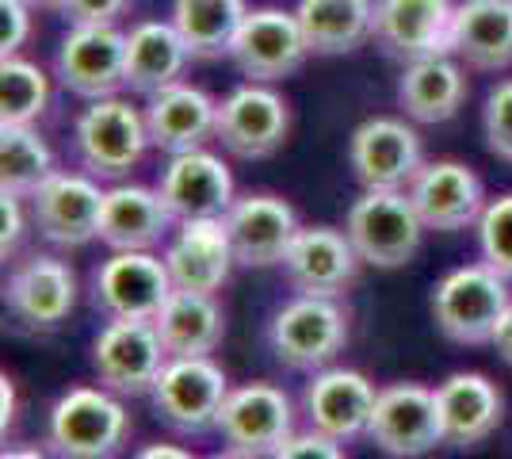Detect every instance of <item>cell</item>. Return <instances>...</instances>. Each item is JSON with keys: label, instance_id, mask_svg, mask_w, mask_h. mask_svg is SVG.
I'll return each instance as SVG.
<instances>
[{"label": "cell", "instance_id": "1", "mask_svg": "<svg viewBox=\"0 0 512 459\" xmlns=\"http://www.w3.org/2000/svg\"><path fill=\"white\" fill-rule=\"evenodd\" d=\"M146 146H153L146 111H138L123 96L88 100V108L77 115L73 150L81 169L96 180H123L134 173L146 157Z\"/></svg>", "mask_w": 512, "mask_h": 459}, {"label": "cell", "instance_id": "2", "mask_svg": "<svg viewBox=\"0 0 512 459\" xmlns=\"http://www.w3.org/2000/svg\"><path fill=\"white\" fill-rule=\"evenodd\" d=\"M130 433V417L119 398L96 387L62 394L46 421V444L58 459H115Z\"/></svg>", "mask_w": 512, "mask_h": 459}, {"label": "cell", "instance_id": "3", "mask_svg": "<svg viewBox=\"0 0 512 459\" xmlns=\"http://www.w3.org/2000/svg\"><path fill=\"white\" fill-rule=\"evenodd\" d=\"M509 280L490 264H467L448 272L432 291V318L455 345H493V333L509 310Z\"/></svg>", "mask_w": 512, "mask_h": 459}, {"label": "cell", "instance_id": "4", "mask_svg": "<svg viewBox=\"0 0 512 459\" xmlns=\"http://www.w3.org/2000/svg\"><path fill=\"white\" fill-rule=\"evenodd\" d=\"M344 234L356 245L363 264L375 268H406L425 238V222L417 215L409 192L367 188L344 219Z\"/></svg>", "mask_w": 512, "mask_h": 459}, {"label": "cell", "instance_id": "5", "mask_svg": "<svg viewBox=\"0 0 512 459\" xmlns=\"http://www.w3.org/2000/svg\"><path fill=\"white\" fill-rule=\"evenodd\" d=\"M153 406L176 433L218 429V414L230 398V379L211 356H169L153 383Z\"/></svg>", "mask_w": 512, "mask_h": 459}, {"label": "cell", "instance_id": "6", "mask_svg": "<svg viewBox=\"0 0 512 459\" xmlns=\"http://www.w3.org/2000/svg\"><path fill=\"white\" fill-rule=\"evenodd\" d=\"M272 349L287 368L314 372L337 360L348 345V314L337 299L299 295L272 318Z\"/></svg>", "mask_w": 512, "mask_h": 459}, {"label": "cell", "instance_id": "7", "mask_svg": "<svg viewBox=\"0 0 512 459\" xmlns=\"http://www.w3.org/2000/svg\"><path fill=\"white\" fill-rule=\"evenodd\" d=\"M371 444L394 459H421L432 448L444 444L440 429V410H436V391L421 383H394L383 387L375 398V410L367 421Z\"/></svg>", "mask_w": 512, "mask_h": 459}, {"label": "cell", "instance_id": "8", "mask_svg": "<svg viewBox=\"0 0 512 459\" xmlns=\"http://www.w3.org/2000/svg\"><path fill=\"white\" fill-rule=\"evenodd\" d=\"M306 58H310V46L299 27V16L283 8H253L230 46V62L241 69V77L260 85L295 77L306 66Z\"/></svg>", "mask_w": 512, "mask_h": 459}, {"label": "cell", "instance_id": "9", "mask_svg": "<svg viewBox=\"0 0 512 459\" xmlns=\"http://www.w3.org/2000/svg\"><path fill=\"white\" fill-rule=\"evenodd\" d=\"M54 73L81 100L119 96V88H127V35L115 23L69 27L54 54Z\"/></svg>", "mask_w": 512, "mask_h": 459}, {"label": "cell", "instance_id": "10", "mask_svg": "<svg viewBox=\"0 0 512 459\" xmlns=\"http://www.w3.org/2000/svg\"><path fill=\"white\" fill-rule=\"evenodd\" d=\"M348 165L363 188H386V192H406L425 169L421 138L406 119L375 115L352 131L348 142Z\"/></svg>", "mask_w": 512, "mask_h": 459}, {"label": "cell", "instance_id": "11", "mask_svg": "<svg viewBox=\"0 0 512 459\" xmlns=\"http://www.w3.org/2000/svg\"><path fill=\"white\" fill-rule=\"evenodd\" d=\"M169 364V352L161 345V333L153 322L134 318H111L96 345H92V368L107 391L115 394H150L161 368Z\"/></svg>", "mask_w": 512, "mask_h": 459}, {"label": "cell", "instance_id": "12", "mask_svg": "<svg viewBox=\"0 0 512 459\" xmlns=\"http://www.w3.org/2000/svg\"><path fill=\"white\" fill-rule=\"evenodd\" d=\"M291 134V108L272 85H237L218 104V142L241 161H260L287 142Z\"/></svg>", "mask_w": 512, "mask_h": 459}, {"label": "cell", "instance_id": "13", "mask_svg": "<svg viewBox=\"0 0 512 459\" xmlns=\"http://www.w3.org/2000/svg\"><path fill=\"white\" fill-rule=\"evenodd\" d=\"M27 203H31V219L39 226V234L50 245L81 249L92 238H100L104 192H100L96 176L58 169L27 196Z\"/></svg>", "mask_w": 512, "mask_h": 459}, {"label": "cell", "instance_id": "14", "mask_svg": "<svg viewBox=\"0 0 512 459\" xmlns=\"http://www.w3.org/2000/svg\"><path fill=\"white\" fill-rule=\"evenodd\" d=\"M451 0H375V43L386 58L413 66L425 58L451 54V27H455Z\"/></svg>", "mask_w": 512, "mask_h": 459}, {"label": "cell", "instance_id": "15", "mask_svg": "<svg viewBox=\"0 0 512 459\" xmlns=\"http://www.w3.org/2000/svg\"><path fill=\"white\" fill-rule=\"evenodd\" d=\"M172 276L165 268V257H153L150 249H130L115 253L111 261L100 264L96 284H92V303L104 310L107 318H134V322H153L157 310L169 303Z\"/></svg>", "mask_w": 512, "mask_h": 459}, {"label": "cell", "instance_id": "16", "mask_svg": "<svg viewBox=\"0 0 512 459\" xmlns=\"http://www.w3.org/2000/svg\"><path fill=\"white\" fill-rule=\"evenodd\" d=\"M218 429L237 452L272 459L295 437V410H291V398L272 383H245L230 391L218 414Z\"/></svg>", "mask_w": 512, "mask_h": 459}, {"label": "cell", "instance_id": "17", "mask_svg": "<svg viewBox=\"0 0 512 459\" xmlns=\"http://www.w3.org/2000/svg\"><path fill=\"white\" fill-rule=\"evenodd\" d=\"M226 234L241 268H272L283 264L299 238V215L279 196H241L222 215Z\"/></svg>", "mask_w": 512, "mask_h": 459}, {"label": "cell", "instance_id": "18", "mask_svg": "<svg viewBox=\"0 0 512 459\" xmlns=\"http://www.w3.org/2000/svg\"><path fill=\"white\" fill-rule=\"evenodd\" d=\"M157 192L165 199L176 222L192 219H222L234 207V176L222 157L207 150L172 153Z\"/></svg>", "mask_w": 512, "mask_h": 459}, {"label": "cell", "instance_id": "19", "mask_svg": "<svg viewBox=\"0 0 512 459\" xmlns=\"http://www.w3.org/2000/svg\"><path fill=\"white\" fill-rule=\"evenodd\" d=\"M406 192L425 222V230H440V234L478 226L482 211H486L482 180L463 161H432L417 173V180Z\"/></svg>", "mask_w": 512, "mask_h": 459}, {"label": "cell", "instance_id": "20", "mask_svg": "<svg viewBox=\"0 0 512 459\" xmlns=\"http://www.w3.org/2000/svg\"><path fill=\"white\" fill-rule=\"evenodd\" d=\"M360 253L348 241V234L333 226H302L283 272L299 295H318V299H337L360 276Z\"/></svg>", "mask_w": 512, "mask_h": 459}, {"label": "cell", "instance_id": "21", "mask_svg": "<svg viewBox=\"0 0 512 459\" xmlns=\"http://www.w3.org/2000/svg\"><path fill=\"white\" fill-rule=\"evenodd\" d=\"M234 264V245H230L222 219L180 222V230L172 234L169 249H165V268H169L176 291L214 295L230 280Z\"/></svg>", "mask_w": 512, "mask_h": 459}, {"label": "cell", "instance_id": "22", "mask_svg": "<svg viewBox=\"0 0 512 459\" xmlns=\"http://www.w3.org/2000/svg\"><path fill=\"white\" fill-rule=\"evenodd\" d=\"M146 127L150 142L165 153H192L203 150L218 134V100L207 88L176 85L161 88L146 104Z\"/></svg>", "mask_w": 512, "mask_h": 459}, {"label": "cell", "instance_id": "23", "mask_svg": "<svg viewBox=\"0 0 512 459\" xmlns=\"http://www.w3.org/2000/svg\"><path fill=\"white\" fill-rule=\"evenodd\" d=\"M375 383L352 368H325L306 387V417L310 429H318L333 440H352L367 433V421L375 410Z\"/></svg>", "mask_w": 512, "mask_h": 459}, {"label": "cell", "instance_id": "24", "mask_svg": "<svg viewBox=\"0 0 512 459\" xmlns=\"http://www.w3.org/2000/svg\"><path fill=\"white\" fill-rule=\"evenodd\" d=\"M8 310L31 329H58L77 306V276L58 257H31L8 280Z\"/></svg>", "mask_w": 512, "mask_h": 459}, {"label": "cell", "instance_id": "25", "mask_svg": "<svg viewBox=\"0 0 512 459\" xmlns=\"http://www.w3.org/2000/svg\"><path fill=\"white\" fill-rule=\"evenodd\" d=\"M436 410H440V429L444 444L451 448H478L490 440L501 425L505 402L497 383H490L478 372H455L436 387Z\"/></svg>", "mask_w": 512, "mask_h": 459}, {"label": "cell", "instance_id": "26", "mask_svg": "<svg viewBox=\"0 0 512 459\" xmlns=\"http://www.w3.org/2000/svg\"><path fill=\"white\" fill-rule=\"evenodd\" d=\"M172 211L165 207L161 192L142 188V184H115L104 192V211H100V241L115 253L130 249H153L172 234Z\"/></svg>", "mask_w": 512, "mask_h": 459}, {"label": "cell", "instance_id": "27", "mask_svg": "<svg viewBox=\"0 0 512 459\" xmlns=\"http://www.w3.org/2000/svg\"><path fill=\"white\" fill-rule=\"evenodd\" d=\"M451 54L474 69L512 66V0H463L455 8Z\"/></svg>", "mask_w": 512, "mask_h": 459}, {"label": "cell", "instance_id": "28", "mask_svg": "<svg viewBox=\"0 0 512 459\" xmlns=\"http://www.w3.org/2000/svg\"><path fill=\"white\" fill-rule=\"evenodd\" d=\"M188 46L172 20H142L127 31V88L138 96H157L176 85L188 66Z\"/></svg>", "mask_w": 512, "mask_h": 459}, {"label": "cell", "instance_id": "29", "mask_svg": "<svg viewBox=\"0 0 512 459\" xmlns=\"http://www.w3.org/2000/svg\"><path fill=\"white\" fill-rule=\"evenodd\" d=\"M310 54L341 58L375 35V0H299L295 8Z\"/></svg>", "mask_w": 512, "mask_h": 459}, {"label": "cell", "instance_id": "30", "mask_svg": "<svg viewBox=\"0 0 512 459\" xmlns=\"http://www.w3.org/2000/svg\"><path fill=\"white\" fill-rule=\"evenodd\" d=\"M463 100H467V73L451 54L413 62L398 81V104L413 123H448L459 115Z\"/></svg>", "mask_w": 512, "mask_h": 459}, {"label": "cell", "instance_id": "31", "mask_svg": "<svg viewBox=\"0 0 512 459\" xmlns=\"http://www.w3.org/2000/svg\"><path fill=\"white\" fill-rule=\"evenodd\" d=\"M153 326L169 356H211L226 337V318L214 295L172 291L169 303L157 310Z\"/></svg>", "mask_w": 512, "mask_h": 459}, {"label": "cell", "instance_id": "32", "mask_svg": "<svg viewBox=\"0 0 512 459\" xmlns=\"http://www.w3.org/2000/svg\"><path fill=\"white\" fill-rule=\"evenodd\" d=\"M245 16V0H172V27L199 62H214L222 54L230 58Z\"/></svg>", "mask_w": 512, "mask_h": 459}, {"label": "cell", "instance_id": "33", "mask_svg": "<svg viewBox=\"0 0 512 459\" xmlns=\"http://www.w3.org/2000/svg\"><path fill=\"white\" fill-rule=\"evenodd\" d=\"M54 153L35 127H0V188L31 196L46 176H54Z\"/></svg>", "mask_w": 512, "mask_h": 459}, {"label": "cell", "instance_id": "34", "mask_svg": "<svg viewBox=\"0 0 512 459\" xmlns=\"http://www.w3.org/2000/svg\"><path fill=\"white\" fill-rule=\"evenodd\" d=\"M50 104V81L27 58L0 62V127H31Z\"/></svg>", "mask_w": 512, "mask_h": 459}, {"label": "cell", "instance_id": "35", "mask_svg": "<svg viewBox=\"0 0 512 459\" xmlns=\"http://www.w3.org/2000/svg\"><path fill=\"white\" fill-rule=\"evenodd\" d=\"M478 249H482V264H490L497 276L512 280V196H497L486 203L478 219Z\"/></svg>", "mask_w": 512, "mask_h": 459}, {"label": "cell", "instance_id": "36", "mask_svg": "<svg viewBox=\"0 0 512 459\" xmlns=\"http://www.w3.org/2000/svg\"><path fill=\"white\" fill-rule=\"evenodd\" d=\"M482 134L493 157L512 161V77L497 81L482 108Z\"/></svg>", "mask_w": 512, "mask_h": 459}, {"label": "cell", "instance_id": "37", "mask_svg": "<svg viewBox=\"0 0 512 459\" xmlns=\"http://www.w3.org/2000/svg\"><path fill=\"white\" fill-rule=\"evenodd\" d=\"M27 39H31V4L0 0V58H20Z\"/></svg>", "mask_w": 512, "mask_h": 459}, {"label": "cell", "instance_id": "38", "mask_svg": "<svg viewBox=\"0 0 512 459\" xmlns=\"http://www.w3.org/2000/svg\"><path fill=\"white\" fill-rule=\"evenodd\" d=\"M130 8V0H58V12L73 27H104Z\"/></svg>", "mask_w": 512, "mask_h": 459}, {"label": "cell", "instance_id": "39", "mask_svg": "<svg viewBox=\"0 0 512 459\" xmlns=\"http://www.w3.org/2000/svg\"><path fill=\"white\" fill-rule=\"evenodd\" d=\"M272 459H344V452H341V440L310 429V433H295Z\"/></svg>", "mask_w": 512, "mask_h": 459}, {"label": "cell", "instance_id": "40", "mask_svg": "<svg viewBox=\"0 0 512 459\" xmlns=\"http://www.w3.org/2000/svg\"><path fill=\"white\" fill-rule=\"evenodd\" d=\"M23 226H27L23 196L0 188V253H4V261L16 253V245H20V238H23Z\"/></svg>", "mask_w": 512, "mask_h": 459}, {"label": "cell", "instance_id": "41", "mask_svg": "<svg viewBox=\"0 0 512 459\" xmlns=\"http://www.w3.org/2000/svg\"><path fill=\"white\" fill-rule=\"evenodd\" d=\"M493 345H497V352H501V360L512 364V306L505 310L501 326H497V333H493Z\"/></svg>", "mask_w": 512, "mask_h": 459}, {"label": "cell", "instance_id": "42", "mask_svg": "<svg viewBox=\"0 0 512 459\" xmlns=\"http://www.w3.org/2000/svg\"><path fill=\"white\" fill-rule=\"evenodd\" d=\"M134 459H195V456L184 452V448H176V444H150V448H142Z\"/></svg>", "mask_w": 512, "mask_h": 459}, {"label": "cell", "instance_id": "43", "mask_svg": "<svg viewBox=\"0 0 512 459\" xmlns=\"http://www.w3.org/2000/svg\"><path fill=\"white\" fill-rule=\"evenodd\" d=\"M12 417H16V391H12V383L4 379V429L12 425Z\"/></svg>", "mask_w": 512, "mask_h": 459}, {"label": "cell", "instance_id": "44", "mask_svg": "<svg viewBox=\"0 0 512 459\" xmlns=\"http://www.w3.org/2000/svg\"><path fill=\"white\" fill-rule=\"evenodd\" d=\"M0 459H46L43 452H35V448H8Z\"/></svg>", "mask_w": 512, "mask_h": 459}, {"label": "cell", "instance_id": "45", "mask_svg": "<svg viewBox=\"0 0 512 459\" xmlns=\"http://www.w3.org/2000/svg\"><path fill=\"white\" fill-rule=\"evenodd\" d=\"M211 459H260V456H249V452H237V448H230V452H218V456Z\"/></svg>", "mask_w": 512, "mask_h": 459}, {"label": "cell", "instance_id": "46", "mask_svg": "<svg viewBox=\"0 0 512 459\" xmlns=\"http://www.w3.org/2000/svg\"><path fill=\"white\" fill-rule=\"evenodd\" d=\"M31 8H58V0H27Z\"/></svg>", "mask_w": 512, "mask_h": 459}]
</instances>
